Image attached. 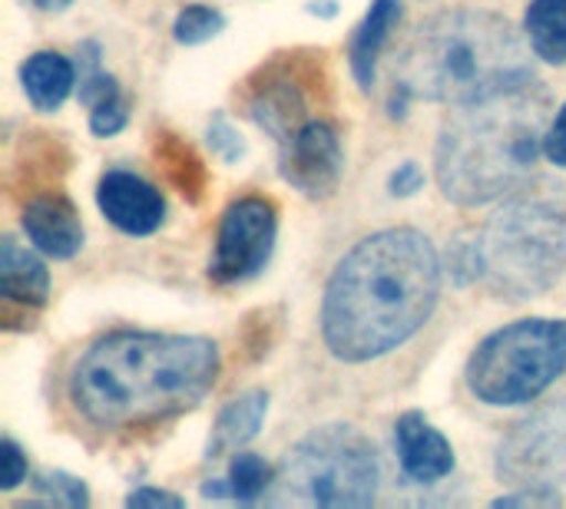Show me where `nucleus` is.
<instances>
[{"label": "nucleus", "instance_id": "nucleus-1", "mask_svg": "<svg viewBox=\"0 0 566 509\" xmlns=\"http://www.w3.org/2000/svg\"><path fill=\"white\" fill-rule=\"evenodd\" d=\"M441 258L418 229L361 238L332 272L322 335L338 361L361 364L411 341L438 308Z\"/></svg>", "mask_w": 566, "mask_h": 509}, {"label": "nucleus", "instance_id": "nucleus-2", "mask_svg": "<svg viewBox=\"0 0 566 509\" xmlns=\"http://www.w3.org/2000/svg\"><path fill=\"white\" fill-rule=\"evenodd\" d=\"M219 378V348L199 335L113 331L70 371V401L103 431L139 427L196 407Z\"/></svg>", "mask_w": 566, "mask_h": 509}, {"label": "nucleus", "instance_id": "nucleus-3", "mask_svg": "<svg viewBox=\"0 0 566 509\" xmlns=\"http://www.w3.org/2000/svg\"><path fill=\"white\" fill-rule=\"evenodd\" d=\"M551 99L531 79L461 103L441 126L434 172L444 199L474 209L521 189L551 129Z\"/></svg>", "mask_w": 566, "mask_h": 509}, {"label": "nucleus", "instance_id": "nucleus-4", "mask_svg": "<svg viewBox=\"0 0 566 509\" xmlns=\"http://www.w3.org/2000/svg\"><path fill=\"white\" fill-rule=\"evenodd\" d=\"M531 76L527 43L511 20L488 10H448L415 30L395 70V93L461 106Z\"/></svg>", "mask_w": 566, "mask_h": 509}, {"label": "nucleus", "instance_id": "nucleus-5", "mask_svg": "<svg viewBox=\"0 0 566 509\" xmlns=\"http://www.w3.org/2000/svg\"><path fill=\"white\" fill-rule=\"evenodd\" d=\"M478 272L491 295L527 301L551 291L566 272V185L527 179L478 235Z\"/></svg>", "mask_w": 566, "mask_h": 509}, {"label": "nucleus", "instance_id": "nucleus-6", "mask_svg": "<svg viewBox=\"0 0 566 509\" xmlns=\"http://www.w3.org/2000/svg\"><path fill=\"white\" fill-rule=\"evenodd\" d=\"M375 444L348 424L312 431L279 464L269 507H368L378 494Z\"/></svg>", "mask_w": 566, "mask_h": 509}, {"label": "nucleus", "instance_id": "nucleus-7", "mask_svg": "<svg viewBox=\"0 0 566 509\" xmlns=\"http://www.w3.org/2000/svg\"><path fill=\"white\" fill-rule=\"evenodd\" d=\"M566 371V321L527 318L484 338L468 361V388L491 407L537 401Z\"/></svg>", "mask_w": 566, "mask_h": 509}, {"label": "nucleus", "instance_id": "nucleus-8", "mask_svg": "<svg viewBox=\"0 0 566 509\" xmlns=\"http://www.w3.org/2000/svg\"><path fill=\"white\" fill-rule=\"evenodd\" d=\"M279 215L269 199L245 195L222 212L209 278L216 285H239L255 278L275 248Z\"/></svg>", "mask_w": 566, "mask_h": 509}, {"label": "nucleus", "instance_id": "nucleus-9", "mask_svg": "<svg viewBox=\"0 0 566 509\" xmlns=\"http://www.w3.org/2000/svg\"><path fill=\"white\" fill-rule=\"evenodd\" d=\"M497 477L511 487H557L566 477V407L517 424L497 450Z\"/></svg>", "mask_w": 566, "mask_h": 509}, {"label": "nucleus", "instance_id": "nucleus-10", "mask_svg": "<svg viewBox=\"0 0 566 509\" xmlns=\"http://www.w3.org/2000/svg\"><path fill=\"white\" fill-rule=\"evenodd\" d=\"M282 179L308 199H325L345 172V149L328 119H308L282 142Z\"/></svg>", "mask_w": 566, "mask_h": 509}, {"label": "nucleus", "instance_id": "nucleus-11", "mask_svg": "<svg viewBox=\"0 0 566 509\" xmlns=\"http://www.w3.org/2000/svg\"><path fill=\"white\" fill-rule=\"evenodd\" d=\"M305 70L302 63H275V66H262L259 83H252L249 93V116L279 139V146L308 123V96H305Z\"/></svg>", "mask_w": 566, "mask_h": 509}, {"label": "nucleus", "instance_id": "nucleus-12", "mask_svg": "<svg viewBox=\"0 0 566 509\" xmlns=\"http://www.w3.org/2000/svg\"><path fill=\"white\" fill-rule=\"evenodd\" d=\"M99 212L126 235H153L166 222V199L143 176L126 169L103 172L96 185Z\"/></svg>", "mask_w": 566, "mask_h": 509}, {"label": "nucleus", "instance_id": "nucleus-13", "mask_svg": "<svg viewBox=\"0 0 566 509\" xmlns=\"http://www.w3.org/2000/svg\"><path fill=\"white\" fill-rule=\"evenodd\" d=\"M395 447L405 477L415 484H438L454 470V447L421 411H408L398 417Z\"/></svg>", "mask_w": 566, "mask_h": 509}, {"label": "nucleus", "instance_id": "nucleus-14", "mask_svg": "<svg viewBox=\"0 0 566 509\" xmlns=\"http://www.w3.org/2000/svg\"><path fill=\"white\" fill-rule=\"evenodd\" d=\"M23 232L46 258H73L83 248V222L76 205L60 195L46 192L27 202L23 209Z\"/></svg>", "mask_w": 566, "mask_h": 509}, {"label": "nucleus", "instance_id": "nucleus-15", "mask_svg": "<svg viewBox=\"0 0 566 509\" xmlns=\"http://www.w3.org/2000/svg\"><path fill=\"white\" fill-rule=\"evenodd\" d=\"M50 295V272L46 265L10 235L0 245V298L7 308H40Z\"/></svg>", "mask_w": 566, "mask_h": 509}, {"label": "nucleus", "instance_id": "nucleus-16", "mask_svg": "<svg viewBox=\"0 0 566 509\" xmlns=\"http://www.w3.org/2000/svg\"><path fill=\"white\" fill-rule=\"evenodd\" d=\"M401 20V3L398 0H371L368 13L361 17V23L352 33V46H348V60H352V73L355 83L361 89L375 86V70H378V56L391 36V30Z\"/></svg>", "mask_w": 566, "mask_h": 509}, {"label": "nucleus", "instance_id": "nucleus-17", "mask_svg": "<svg viewBox=\"0 0 566 509\" xmlns=\"http://www.w3.org/2000/svg\"><path fill=\"white\" fill-rule=\"evenodd\" d=\"M265 411H269V394H265V391H245V394L232 397V401L219 411V417H216V424H212L206 457L216 460V457L232 454V450H239L242 444H249V441L259 434V427H262V421H265Z\"/></svg>", "mask_w": 566, "mask_h": 509}, {"label": "nucleus", "instance_id": "nucleus-18", "mask_svg": "<svg viewBox=\"0 0 566 509\" xmlns=\"http://www.w3.org/2000/svg\"><path fill=\"white\" fill-rule=\"evenodd\" d=\"M20 83H23V93L30 96V103L40 113H53L73 93L76 66L66 56L43 50V53L27 56V63L20 66Z\"/></svg>", "mask_w": 566, "mask_h": 509}, {"label": "nucleus", "instance_id": "nucleus-19", "mask_svg": "<svg viewBox=\"0 0 566 509\" xmlns=\"http://www.w3.org/2000/svg\"><path fill=\"white\" fill-rule=\"evenodd\" d=\"M524 30L541 60L566 63V0H531Z\"/></svg>", "mask_w": 566, "mask_h": 509}, {"label": "nucleus", "instance_id": "nucleus-20", "mask_svg": "<svg viewBox=\"0 0 566 509\" xmlns=\"http://www.w3.org/2000/svg\"><path fill=\"white\" fill-rule=\"evenodd\" d=\"M272 477H275V474H272V467H269L262 457H255V454H239V457H232V464H229L226 484H229L232 500H239V503H255L259 497L269 494Z\"/></svg>", "mask_w": 566, "mask_h": 509}, {"label": "nucleus", "instance_id": "nucleus-21", "mask_svg": "<svg viewBox=\"0 0 566 509\" xmlns=\"http://www.w3.org/2000/svg\"><path fill=\"white\" fill-rule=\"evenodd\" d=\"M156 152H159V159L166 162L169 179L182 189V195L199 199L202 182H206V172H202V162L196 159V152H192L189 146H182L176 136H163V142H159Z\"/></svg>", "mask_w": 566, "mask_h": 509}, {"label": "nucleus", "instance_id": "nucleus-22", "mask_svg": "<svg viewBox=\"0 0 566 509\" xmlns=\"http://www.w3.org/2000/svg\"><path fill=\"white\" fill-rule=\"evenodd\" d=\"M222 26H226V17L216 7H209V3H189V7L179 10V17L172 23V33H176L179 43L196 46V43H206V40L219 36Z\"/></svg>", "mask_w": 566, "mask_h": 509}, {"label": "nucleus", "instance_id": "nucleus-23", "mask_svg": "<svg viewBox=\"0 0 566 509\" xmlns=\"http://www.w3.org/2000/svg\"><path fill=\"white\" fill-rule=\"evenodd\" d=\"M33 490L40 494V503L33 507H86L90 503V494L83 487V480L70 477V474H40Z\"/></svg>", "mask_w": 566, "mask_h": 509}, {"label": "nucleus", "instance_id": "nucleus-24", "mask_svg": "<svg viewBox=\"0 0 566 509\" xmlns=\"http://www.w3.org/2000/svg\"><path fill=\"white\" fill-rule=\"evenodd\" d=\"M126 119H129V106H126L123 93L90 109V129L96 136H116L126 126Z\"/></svg>", "mask_w": 566, "mask_h": 509}, {"label": "nucleus", "instance_id": "nucleus-25", "mask_svg": "<svg viewBox=\"0 0 566 509\" xmlns=\"http://www.w3.org/2000/svg\"><path fill=\"white\" fill-rule=\"evenodd\" d=\"M209 146L219 152V159H226V162H239L242 156H245V142H242V136L232 129V123L226 119V116H216L212 123H209Z\"/></svg>", "mask_w": 566, "mask_h": 509}, {"label": "nucleus", "instance_id": "nucleus-26", "mask_svg": "<svg viewBox=\"0 0 566 509\" xmlns=\"http://www.w3.org/2000/svg\"><path fill=\"white\" fill-rule=\"evenodd\" d=\"M564 497L557 494V487H524L521 494H507L497 497L494 507H560Z\"/></svg>", "mask_w": 566, "mask_h": 509}, {"label": "nucleus", "instance_id": "nucleus-27", "mask_svg": "<svg viewBox=\"0 0 566 509\" xmlns=\"http://www.w3.org/2000/svg\"><path fill=\"white\" fill-rule=\"evenodd\" d=\"M0 464H3V474H0V487L3 490H13V487H20L27 480V457H23V450L10 437L0 444Z\"/></svg>", "mask_w": 566, "mask_h": 509}, {"label": "nucleus", "instance_id": "nucleus-28", "mask_svg": "<svg viewBox=\"0 0 566 509\" xmlns=\"http://www.w3.org/2000/svg\"><path fill=\"white\" fill-rule=\"evenodd\" d=\"M544 156L554 166H566V103L551 119V129H547V139H544Z\"/></svg>", "mask_w": 566, "mask_h": 509}, {"label": "nucleus", "instance_id": "nucleus-29", "mask_svg": "<svg viewBox=\"0 0 566 509\" xmlns=\"http://www.w3.org/2000/svg\"><path fill=\"white\" fill-rule=\"evenodd\" d=\"M421 185H424V172L418 169V162H401V166L391 172V179H388L391 195H401V199L421 192Z\"/></svg>", "mask_w": 566, "mask_h": 509}, {"label": "nucleus", "instance_id": "nucleus-30", "mask_svg": "<svg viewBox=\"0 0 566 509\" xmlns=\"http://www.w3.org/2000/svg\"><path fill=\"white\" fill-rule=\"evenodd\" d=\"M126 507H182V497L169 494V490H156V487H139L126 497Z\"/></svg>", "mask_w": 566, "mask_h": 509}, {"label": "nucleus", "instance_id": "nucleus-31", "mask_svg": "<svg viewBox=\"0 0 566 509\" xmlns=\"http://www.w3.org/2000/svg\"><path fill=\"white\" fill-rule=\"evenodd\" d=\"M30 3H33L36 10H66L73 0H30Z\"/></svg>", "mask_w": 566, "mask_h": 509}, {"label": "nucleus", "instance_id": "nucleus-32", "mask_svg": "<svg viewBox=\"0 0 566 509\" xmlns=\"http://www.w3.org/2000/svg\"><path fill=\"white\" fill-rule=\"evenodd\" d=\"M308 13H325V17H335V3L332 0H315V3H308Z\"/></svg>", "mask_w": 566, "mask_h": 509}]
</instances>
